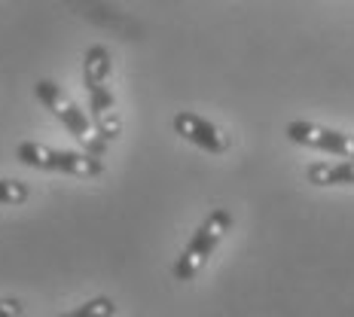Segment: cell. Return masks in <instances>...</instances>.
I'll return each instance as SVG.
<instances>
[{"label": "cell", "mask_w": 354, "mask_h": 317, "mask_svg": "<svg viewBox=\"0 0 354 317\" xmlns=\"http://www.w3.org/2000/svg\"><path fill=\"white\" fill-rule=\"evenodd\" d=\"M174 131L183 137V141L196 144L198 150L214 153V156L230 150V137L223 135V128H217V125L211 119H205V116L189 113V110H180V113L174 116Z\"/></svg>", "instance_id": "cell-6"}, {"label": "cell", "mask_w": 354, "mask_h": 317, "mask_svg": "<svg viewBox=\"0 0 354 317\" xmlns=\"http://www.w3.org/2000/svg\"><path fill=\"white\" fill-rule=\"evenodd\" d=\"M232 229V213L226 208H214L208 217L202 220V226L193 232L189 244L183 247V253L174 262V278L177 281H193L198 271L208 265L217 244L226 238V232Z\"/></svg>", "instance_id": "cell-3"}, {"label": "cell", "mask_w": 354, "mask_h": 317, "mask_svg": "<svg viewBox=\"0 0 354 317\" xmlns=\"http://www.w3.org/2000/svg\"><path fill=\"white\" fill-rule=\"evenodd\" d=\"M34 95H37V101H40L43 107L49 110V113L55 116L58 122L68 128V135L77 137V144L83 146L86 153H92V156H101L104 159V153H107V141L98 135V128H95V122H92V116H86V110H80L73 101L68 98V92H64L58 83H53V79H37V86H34Z\"/></svg>", "instance_id": "cell-2"}, {"label": "cell", "mask_w": 354, "mask_h": 317, "mask_svg": "<svg viewBox=\"0 0 354 317\" xmlns=\"http://www.w3.org/2000/svg\"><path fill=\"white\" fill-rule=\"evenodd\" d=\"M25 305L19 299H0V317H21Z\"/></svg>", "instance_id": "cell-10"}, {"label": "cell", "mask_w": 354, "mask_h": 317, "mask_svg": "<svg viewBox=\"0 0 354 317\" xmlns=\"http://www.w3.org/2000/svg\"><path fill=\"white\" fill-rule=\"evenodd\" d=\"M287 137L299 146H308V150H321V153H330V156H339V159H354V135L327 128V125L297 119L287 125Z\"/></svg>", "instance_id": "cell-5"}, {"label": "cell", "mask_w": 354, "mask_h": 317, "mask_svg": "<svg viewBox=\"0 0 354 317\" xmlns=\"http://www.w3.org/2000/svg\"><path fill=\"white\" fill-rule=\"evenodd\" d=\"M16 159L37 171H53V174H71V177H101L104 174V162L92 153H73V150H55V146L21 141L16 146Z\"/></svg>", "instance_id": "cell-4"}, {"label": "cell", "mask_w": 354, "mask_h": 317, "mask_svg": "<svg viewBox=\"0 0 354 317\" xmlns=\"http://www.w3.org/2000/svg\"><path fill=\"white\" fill-rule=\"evenodd\" d=\"M306 177L315 186H354V159L315 162L306 168Z\"/></svg>", "instance_id": "cell-7"}, {"label": "cell", "mask_w": 354, "mask_h": 317, "mask_svg": "<svg viewBox=\"0 0 354 317\" xmlns=\"http://www.w3.org/2000/svg\"><path fill=\"white\" fill-rule=\"evenodd\" d=\"M28 186L19 180H0V204H21L28 202Z\"/></svg>", "instance_id": "cell-9"}, {"label": "cell", "mask_w": 354, "mask_h": 317, "mask_svg": "<svg viewBox=\"0 0 354 317\" xmlns=\"http://www.w3.org/2000/svg\"><path fill=\"white\" fill-rule=\"evenodd\" d=\"M110 73H113V61H110L107 46H101V43L88 46L83 55V83L88 92L92 122L98 128V135L107 144H113L122 131V122H120V113H116L113 92H110Z\"/></svg>", "instance_id": "cell-1"}, {"label": "cell", "mask_w": 354, "mask_h": 317, "mask_svg": "<svg viewBox=\"0 0 354 317\" xmlns=\"http://www.w3.org/2000/svg\"><path fill=\"white\" fill-rule=\"evenodd\" d=\"M116 314V302L110 296H95L88 299L86 305L73 308V311H64L62 317H113Z\"/></svg>", "instance_id": "cell-8"}]
</instances>
